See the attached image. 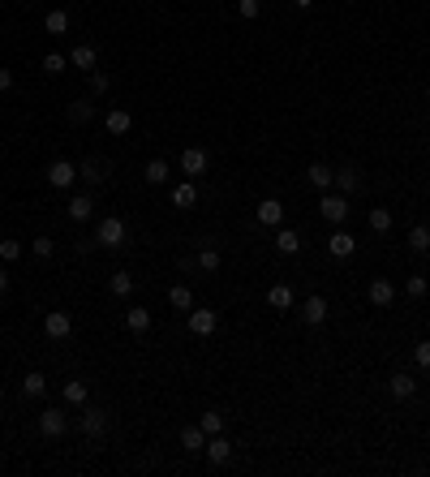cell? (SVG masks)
<instances>
[{
    "label": "cell",
    "instance_id": "47",
    "mask_svg": "<svg viewBox=\"0 0 430 477\" xmlns=\"http://www.w3.org/2000/svg\"><path fill=\"white\" fill-rule=\"evenodd\" d=\"M426 99H430V86H426Z\"/></svg>",
    "mask_w": 430,
    "mask_h": 477
},
{
    "label": "cell",
    "instance_id": "1",
    "mask_svg": "<svg viewBox=\"0 0 430 477\" xmlns=\"http://www.w3.org/2000/svg\"><path fill=\"white\" fill-rule=\"evenodd\" d=\"M95 245H104V249L125 245V219H117V215L99 219V228H95Z\"/></svg>",
    "mask_w": 430,
    "mask_h": 477
},
{
    "label": "cell",
    "instance_id": "11",
    "mask_svg": "<svg viewBox=\"0 0 430 477\" xmlns=\"http://www.w3.org/2000/svg\"><path fill=\"white\" fill-rule=\"evenodd\" d=\"M327 249L336 254V258H348V254L357 249V241H353V232H340V228H336V232L327 236Z\"/></svg>",
    "mask_w": 430,
    "mask_h": 477
},
{
    "label": "cell",
    "instance_id": "31",
    "mask_svg": "<svg viewBox=\"0 0 430 477\" xmlns=\"http://www.w3.org/2000/svg\"><path fill=\"white\" fill-rule=\"evenodd\" d=\"M198 426L206 430V439H211V435L224 430V413H215V408H211V413H202V421H198Z\"/></svg>",
    "mask_w": 430,
    "mask_h": 477
},
{
    "label": "cell",
    "instance_id": "30",
    "mask_svg": "<svg viewBox=\"0 0 430 477\" xmlns=\"http://www.w3.org/2000/svg\"><path fill=\"white\" fill-rule=\"evenodd\" d=\"M331 185H336L340 194H353V189H357V172H353V168H340V172H336V181H331Z\"/></svg>",
    "mask_w": 430,
    "mask_h": 477
},
{
    "label": "cell",
    "instance_id": "33",
    "mask_svg": "<svg viewBox=\"0 0 430 477\" xmlns=\"http://www.w3.org/2000/svg\"><path fill=\"white\" fill-rule=\"evenodd\" d=\"M134 293V276L130 271H117L112 276V297H130Z\"/></svg>",
    "mask_w": 430,
    "mask_h": 477
},
{
    "label": "cell",
    "instance_id": "12",
    "mask_svg": "<svg viewBox=\"0 0 430 477\" xmlns=\"http://www.w3.org/2000/svg\"><path fill=\"white\" fill-rule=\"evenodd\" d=\"M366 297H370V306H379V310H383V306H392V301H396V289H392V280H374Z\"/></svg>",
    "mask_w": 430,
    "mask_h": 477
},
{
    "label": "cell",
    "instance_id": "41",
    "mask_svg": "<svg viewBox=\"0 0 430 477\" xmlns=\"http://www.w3.org/2000/svg\"><path fill=\"white\" fill-rule=\"evenodd\" d=\"M30 254H35V258H47V254H52V241H47V236H35V241H30Z\"/></svg>",
    "mask_w": 430,
    "mask_h": 477
},
{
    "label": "cell",
    "instance_id": "42",
    "mask_svg": "<svg viewBox=\"0 0 430 477\" xmlns=\"http://www.w3.org/2000/svg\"><path fill=\"white\" fill-rule=\"evenodd\" d=\"M259 0H237V13H241V18H259Z\"/></svg>",
    "mask_w": 430,
    "mask_h": 477
},
{
    "label": "cell",
    "instance_id": "44",
    "mask_svg": "<svg viewBox=\"0 0 430 477\" xmlns=\"http://www.w3.org/2000/svg\"><path fill=\"white\" fill-rule=\"evenodd\" d=\"M9 86H13V73H9V69H0V90H9Z\"/></svg>",
    "mask_w": 430,
    "mask_h": 477
},
{
    "label": "cell",
    "instance_id": "18",
    "mask_svg": "<svg viewBox=\"0 0 430 477\" xmlns=\"http://www.w3.org/2000/svg\"><path fill=\"white\" fill-rule=\"evenodd\" d=\"M181 448L185 452H202L206 448V430H202V426H185V430H181Z\"/></svg>",
    "mask_w": 430,
    "mask_h": 477
},
{
    "label": "cell",
    "instance_id": "15",
    "mask_svg": "<svg viewBox=\"0 0 430 477\" xmlns=\"http://www.w3.org/2000/svg\"><path fill=\"white\" fill-rule=\"evenodd\" d=\"M387 391L396 395V400H409V395L418 391V383H413V374H392L387 378Z\"/></svg>",
    "mask_w": 430,
    "mask_h": 477
},
{
    "label": "cell",
    "instance_id": "6",
    "mask_svg": "<svg viewBox=\"0 0 430 477\" xmlns=\"http://www.w3.org/2000/svg\"><path fill=\"white\" fill-rule=\"evenodd\" d=\"M104 430H108V413L95 408V404H82V435L86 439H104Z\"/></svg>",
    "mask_w": 430,
    "mask_h": 477
},
{
    "label": "cell",
    "instance_id": "14",
    "mask_svg": "<svg viewBox=\"0 0 430 477\" xmlns=\"http://www.w3.org/2000/svg\"><path fill=\"white\" fill-rule=\"evenodd\" d=\"M259 219H263V224H272V228L284 224V202L280 198H263L259 202Z\"/></svg>",
    "mask_w": 430,
    "mask_h": 477
},
{
    "label": "cell",
    "instance_id": "8",
    "mask_svg": "<svg viewBox=\"0 0 430 477\" xmlns=\"http://www.w3.org/2000/svg\"><path fill=\"white\" fill-rule=\"evenodd\" d=\"M215 323H219L215 310H189V331H194V336H211Z\"/></svg>",
    "mask_w": 430,
    "mask_h": 477
},
{
    "label": "cell",
    "instance_id": "26",
    "mask_svg": "<svg viewBox=\"0 0 430 477\" xmlns=\"http://www.w3.org/2000/svg\"><path fill=\"white\" fill-rule=\"evenodd\" d=\"M86 395H91V391H86L82 378H69V383H65V400H69V404L82 408V404H86Z\"/></svg>",
    "mask_w": 430,
    "mask_h": 477
},
{
    "label": "cell",
    "instance_id": "35",
    "mask_svg": "<svg viewBox=\"0 0 430 477\" xmlns=\"http://www.w3.org/2000/svg\"><path fill=\"white\" fill-rule=\"evenodd\" d=\"M370 228L374 232H387L392 228V211H387V206H374V211H370Z\"/></svg>",
    "mask_w": 430,
    "mask_h": 477
},
{
    "label": "cell",
    "instance_id": "2",
    "mask_svg": "<svg viewBox=\"0 0 430 477\" xmlns=\"http://www.w3.org/2000/svg\"><path fill=\"white\" fill-rule=\"evenodd\" d=\"M43 336L47 340H69L73 336V318L65 310H47L43 314Z\"/></svg>",
    "mask_w": 430,
    "mask_h": 477
},
{
    "label": "cell",
    "instance_id": "3",
    "mask_svg": "<svg viewBox=\"0 0 430 477\" xmlns=\"http://www.w3.org/2000/svg\"><path fill=\"white\" fill-rule=\"evenodd\" d=\"M65 430H69V413L65 408H43L39 413V435L43 439H60Z\"/></svg>",
    "mask_w": 430,
    "mask_h": 477
},
{
    "label": "cell",
    "instance_id": "13",
    "mask_svg": "<svg viewBox=\"0 0 430 477\" xmlns=\"http://www.w3.org/2000/svg\"><path fill=\"white\" fill-rule=\"evenodd\" d=\"M301 318H306L310 327H318V323L327 318V301L318 297V293H314V297H306V306H301Z\"/></svg>",
    "mask_w": 430,
    "mask_h": 477
},
{
    "label": "cell",
    "instance_id": "43",
    "mask_svg": "<svg viewBox=\"0 0 430 477\" xmlns=\"http://www.w3.org/2000/svg\"><path fill=\"white\" fill-rule=\"evenodd\" d=\"M91 86L95 90H108V73H91Z\"/></svg>",
    "mask_w": 430,
    "mask_h": 477
},
{
    "label": "cell",
    "instance_id": "36",
    "mask_svg": "<svg viewBox=\"0 0 430 477\" xmlns=\"http://www.w3.org/2000/svg\"><path fill=\"white\" fill-rule=\"evenodd\" d=\"M65 65H69V56H56V52L43 56V73H65Z\"/></svg>",
    "mask_w": 430,
    "mask_h": 477
},
{
    "label": "cell",
    "instance_id": "10",
    "mask_svg": "<svg viewBox=\"0 0 430 477\" xmlns=\"http://www.w3.org/2000/svg\"><path fill=\"white\" fill-rule=\"evenodd\" d=\"M181 172H185V177H202V172H206V151L189 147V151L181 155Z\"/></svg>",
    "mask_w": 430,
    "mask_h": 477
},
{
    "label": "cell",
    "instance_id": "19",
    "mask_svg": "<svg viewBox=\"0 0 430 477\" xmlns=\"http://www.w3.org/2000/svg\"><path fill=\"white\" fill-rule=\"evenodd\" d=\"M267 306L272 310H293V289L289 284H276V289L267 293Z\"/></svg>",
    "mask_w": 430,
    "mask_h": 477
},
{
    "label": "cell",
    "instance_id": "20",
    "mask_svg": "<svg viewBox=\"0 0 430 477\" xmlns=\"http://www.w3.org/2000/svg\"><path fill=\"white\" fill-rule=\"evenodd\" d=\"M69 65L73 69H95V47L91 43H77L73 52H69Z\"/></svg>",
    "mask_w": 430,
    "mask_h": 477
},
{
    "label": "cell",
    "instance_id": "29",
    "mask_svg": "<svg viewBox=\"0 0 430 477\" xmlns=\"http://www.w3.org/2000/svg\"><path fill=\"white\" fill-rule=\"evenodd\" d=\"M77 177L91 181V185H99V181H104V164H99V159H86V164L77 168Z\"/></svg>",
    "mask_w": 430,
    "mask_h": 477
},
{
    "label": "cell",
    "instance_id": "46",
    "mask_svg": "<svg viewBox=\"0 0 430 477\" xmlns=\"http://www.w3.org/2000/svg\"><path fill=\"white\" fill-rule=\"evenodd\" d=\"M293 5H297V9H310V5H314V0H293Z\"/></svg>",
    "mask_w": 430,
    "mask_h": 477
},
{
    "label": "cell",
    "instance_id": "37",
    "mask_svg": "<svg viewBox=\"0 0 430 477\" xmlns=\"http://www.w3.org/2000/svg\"><path fill=\"white\" fill-rule=\"evenodd\" d=\"M22 258V245L18 241H0V262H18Z\"/></svg>",
    "mask_w": 430,
    "mask_h": 477
},
{
    "label": "cell",
    "instance_id": "5",
    "mask_svg": "<svg viewBox=\"0 0 430 477\" xmlns=\"http://www.w3.org/2000/svg\"><path fill=\"white\" fill-rule=\"evenodd\" d=\"M318 211H323L327 224H344V215H348V194H323Z\"/></svg>",
    "mask_w": 430,
    "mask_h": 477
},
{
    "label": "cell",
    "instance_id": "34",
    "mask_svg": "<svg viewBox=\"0 0 430 477\" xmlns=\"http://www.w3.org/2000/svg\"><path fill=\"white\" fill-rule=\"evenodd\" d=\"M147 181L151 185H164L168 181V164H164V159H151V164H147Z\"/></svg>",
    "mask_w": 430,
    "mask_h": 477
},
{
    "label": "cell",
    "instance_id": "4",
    "mask_svg": "<svg viewBox=\"0 0 430 477\" xmlns=\"http://www.w3.org/2000/svg\"><path fill=\"white\" fill-rule=\"evenodd\" d=\"M73 181H77V164H73V159H52V164H47V185L69 189Z\"/></svg>",
    "mask_w": 430,
    "mask_h": 477
},
{
    "label": "cell",
    "instance_id": "39",
    "mask_svg": "<svg viewBox=\"0 0 430 477\" xmlns=\"http://www.w3.org/2000/svg\"><path fill=\"white\" fill-rule=\"evenodd\" d=\"M426 289H430L426 276H409V284H405V293H409V297H426Z\"/></svg>",
    "mask_w": 430,
    "mask_h": 477
},
{
    "label": "cell",
    "instance_id": "40",
    "mask_svg": "<svg viewBox=\"0 0 430 477\" xmlns=\"http://www.w3.org/2000/svg\"><path fill=\"white\" fill-rule=\"evenodd\" d=\"M413 361H418L422 370H430V340H422L418 348H413Z\"/></svg>",
    "mask_w": 430,
    "mask_h": 477
},
{
    "label": "cell",
    "instance_id": "25",
    "mask_svg": "<svg viewBox=\"0 0 430 477\" xmlns=\"http://www.w3.org/2000/svg\"><path fill=\"white\" fill-rule=\"evenodd\" d=\"M168 301H172L177 310H194V293H189L185 284H172V289H168Z\"/></svg>",
    "mask_w": 430,
    "mask_h": 477
},
{
    "label": "cell",
    "instance_id": "38",
    "mask_svg": "<svg viewBox=\"0 0 430 477\" xmlns=\"http://www.w3.org/2000/svg\"><path fill=\"white\" fill-rule=\"evenodd\" d=\"M198 267H202V271H219V249H202L198 254Z\"/></svg>",
    "mask_w": 430,
    "mask_h": 477
},
{
    "label": "cell",
    "instance_id": "21",
    "mask_svg": "<svg viewBox=\"0 0 430 477\" xmlns=\"http://www.w3.org/2000/svg\"><path fill=\"white\" fill-rule=\"evenodd\" d=\"M194 202H198V189L189 185V181H181L177 189H172V206H181V211H189Z\"/></svg>",
    "mask_w": 430,
    "mask_h": 477
},
{
    "label": "cell",
    "instance_id": "32",
    "mask_svg": "<svg viewBox=\"0 0 430 477\" xmlns=\"http://www.w3.org/2000/svg\"><path fill=\"white\" fill-rule=\"evenodd\" d=\"M91 117H95V108H91L86 99H77V103H69V121H73V125H86Z\"/></svg>",
    "mask_w": 430,
    "mask_h": 477
},
{
    "label": "cell",
    "instance_id": "27",
    "mask_svg": "<svg viewBox=\"0 0 430 477\" xmlns=\"http://www.w3.org/2000/svg\"><path fill=\"white\" fill-rule=\"evenodd\" d=\"M409 249H413V254H426V249H430V228H426V224H418V228L409 232Z\"/></svg>",
    "mask_w": 430,
    "mask_h": 477
},
{
    "label": "cell",
    "instance_id": "24",
    "mask_svg": "<svg viewBox=\"0 0 430 477\" xmlns=\"http://www.w3.org/2000/svg\"><path fill=\"white\" fill-rule=\"evenodd\" d=\"M276 249H280V254H297V249H301V236H297L293 228H280V232H276Z\"/></svg>",
    "mask_w": 430,
    "mask_h": 477
},
{
    "label": "cell",
    "instance_id": "45",
    "mask_svg": "<svg viewBox=\"0 0 430 477\" xmlns=\"http://www.w3.org/2000/svg\"><path fill=\"white\" fill-rule=\"evenodd\" d=\"M9 289V271H5V267H0V293H5Z\"/></svg>",
    "mask_w": 430,
    "mask_h": 477
},
{
    "label": "cell",
    "instance_id": "7",
    "mask_svg": "<svg viewBox=\"0 0 430 477\" xmlns=\"http://www.w3.org/2000/svg\"><path fill=\"white\" fill-rule=\"evenodd\" d=\"M202 456L211 460V465H228V456H232V443H228L224 435H211V439H206V448H202Z\"/></svg>",
    "mask_w": 430,
    "mask_h": 477
},
{
    "label": "cell",
    "instance_id": "9",
    "mask_svg": "<svg viewBox=\"0 0 430 477\" xmlns=\"http://www.w3.org/2000/svg\"><path fill=\"white\" fill-rule=\"evenodd\" d=\"M65 211H69L73 224H82V219H91V215H95V198H91V194H73Z\"/></svg>",
    "mask_w": 430,
    "mask_h": 477
},
{
    "label": "cell",
    "instance_id": "16",
    "mask_svg": "<svg viewBox=\"0 0 430 477\" xmlns=\"http://www.w3.org/2000/svg\"><path fill=\"white\" fill-rule=\"evenodd\" d=\"M104 125H108V134H130V125H134V117L125 112V108H112V112L104 117Z\"/></svg>",
    "mask_w": 430,
    "mask_h": 477
},
{
    "label": "cell",
    "instance_id": "17",
    "mask_svg": "<svg viewBox=\"0 0 430 477\" xmlns=\"http://www.w3.org/2000/svg\"><path fill=\"white\" fill-rule=\"evenodd\" d=\"M125 327L134 331V336H142V331L151 327V310H142V306H134V310H125Z\"/></svg>",
    "mask_w": 430,
    "mask_h": 477
},
{
    "label": "cell",
    "instance_id": "22",
    "mask_svg": "<svg viewBox=\"0 0 430 477\" xmlns=\"http://www.w3.org/2000/svg\"><path fill=\"white\" fill-rule=\"evenodd\" d=\"M43 30H47V35H65V30H69V13L65 9H52L43 18Z\"/></svg>",
    "mask_w": 430,
    "mask_h": 477
},
{
    "label": "cell",
    "instance_id": "28",
    "mask_svg": "<svg viewBox=\"0 0 430 477\" xmlns=\"http://www.w3.org/2000/svg\"><path fill=\"white\" fill-rule=\"evenodd\" d=\"M22 391H26V395H43V391H47V378H43L39 370H30V374L22 378Z\"/></svg>",
    "mask_w": 430,
    "mask_h": 477
},
{
    "label": "cell",
    "instance_id": "23",
    "mask_svg": "<svg viewBox=\"0 0 430 477\" xmlns=\"http://www.w3.org/2000/svg\"><path fill=\"white\" fill-rule=\"evenodd\" d=\"M306 177H310V185H314V189H327L331 181H336V172H331L327 164H310V172H306Z\"/></svg>",
    "mask_w": 430,
    "mask_h": 477
}]
</instances>
